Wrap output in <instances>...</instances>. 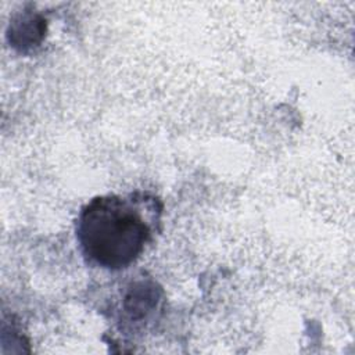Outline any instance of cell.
<instances>
[{
	"label": "cell",
	"mask_w": 355,
	"mask_h": 355,
	"mask_svg": "<svg viewBox=\"0 0 355 355\" xmlns=\"http://www.w3.org/2000/svg\"><path fill=\"white\" fill-rule=\"evenodd\" d=\"M159 209L157 200L144 194L92 198L76 219V239L86 262L107 270L135 263L151 241Z\"/></svg>",
	"instance_id": "1"
}]
</instances>
